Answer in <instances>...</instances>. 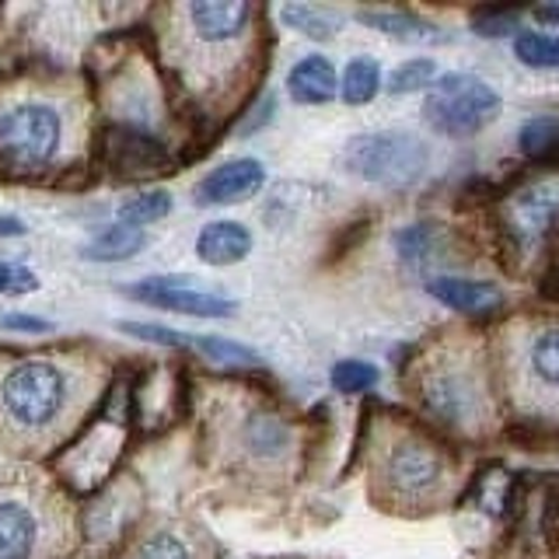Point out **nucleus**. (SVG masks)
<instances>
[{
  "instance_id": "obj_1",
  "label": "nucleus",
  "mask_w": 559,
  "mask_h": 559,
  "mask_svg": "<svg viewBox=\"0 0 559 559\" xmlns=\"http://www.w3.org/2000/svg\"><path fill=\"white\" fill-rule=\"evenodd\" d=\"M430 162V151L419 136L413 133H364L354 136L343 151L346 171H354L357 179L374 182V186H409L424 175Z\"/></svg>"
},
{
  "instance_id": "obj_2",
  "label": "nucleus",
  "mask_w": 559,
  "mask_h": 559,
  "mask_svg": "<svg viewBox=\"0 0 559 559\" xmlns=\"http://www.w3.org/2000/svg\"><path fill=\"white\" fill-rule=\"evenodd\" d=\"M67 374L49 360L17 364L0 384V406H4L11 424L22 430H46L49 424H57V416L67 406Z\"/></svg>"
},
{
  "instance_id": "obj_3",
  "label": "nucleus",
  "mask_w": 559,
  "mask_h": 559,
  "mask_svg": "<svg viewBox=\"0 0 559 559\" xmlns=\"http://www.w3.org/2000/svg\"><path fill=\"white\" fill-rule=\"evenodd\" d=\"M427 122L444 136H472L500 116V95L476 74H444L427 92Z\"/></svg>"
},
{
  "instance_id": "obj_4",
  "label": "nucleus",
  "mask_w": 559,
  "mask_h": 559,
  "mask_svg": "<svg viewBox=\"0 0 559 559\" xmlns=\"http://www.w3.org/2000/svg\"><path fill=\"white\" fill-rule=\"evenodd\" d=\"M63 144V119L46 102H22L0 112V157L14 168H39Z\"/></svg>"
},
{
  "instance_id": "obj_5",
  "label": "nucleus",
  "mask_w": 559,
  "mask_h": 559,
  "mask_svg": "<svg viewBox=\"0 0 559 559\" xmlns=\"http://www.w3.org/2000/svg\"><path fill=\"white\" fill-rule=\"evenodd\" d=\"M381 476L399 497L424 500L441 489L444 459L437 454V448L419 441V437H399V441H392L389 451H384Z\"/></svg>"
},
{
  "instance_id": "obj_6",
  "label": "nucleus",
  "mask_w": 559,
  "mask_h": 559,
  "mask_svg": "<svg viewBox=\"0 0 559 559\" xmlns=\"http://www.w3.org/2000/svg\"><path fill=\"white\" fill-rule=\"evenodd\" d=\"M424 402L437 419H444L451 427H472L483 416L479 381L465 364L433 367L430 378L424 381Z\"/></svg>"
},
{
  "instance_id": "obj_7",
  "label": "nucleus",
  "mask_w": 559,
  "mask_h": 559,
  "mask_svg": "<svg viewBox=\"0 0 559 559\" xmlns=\"http://www.w3.org/2000/svg\"><path fill=\"white\" fill-rule=\"evenodd\" d=\"M133 301H144L151 308L179 311V314H197V319H231L235 301H227L221 294L197 290L186 284V276H147L140 284L127 287Z\"/></svg>"
},
{
  "instance_id": "obj_8",
  "label": "nucleus",
  "mask_w": 559,
  "mask_h": 559,
  "mask_svg": "<svg viewBox=\"0 0 559 559\" xmlns=\"http://www.w3.org/2000/svg\"><path fill=\"white\" fill-rule=\"evenodd\" d=\"M182 14L200 46H231L249 28L252 8L245 0H192Z\"/></svg>"
},
{
  "instance_id": "obj_9",
  "label": "nucleus",
  "mask_w": 559,
  "mask_h": 559,
  "mask_svg": "<svg viewBox=\"0 0 559 559\" xmlns=\"http://www.w3.org/2000/svg\"><path fill=\"white\" fill-rule=\"evenodd\" d=\"M262 182H266V168H262V162H255V157H235V162H224L200 182L197 203L200 206L235 203V200H245V197H252V192H259Z\"/></svg>"
},
{
  "instance_id": "obj_10",
  "label": "nucleus",
  "mask_w": 559,
  "mask_h": 559,
  "mask_svg": "<svg viewBox=\"0 0 559 559\" xmlns=\"http://www.w3.org/2000/svg\"><path fill=\"white\" fill-rule=\"evenodd\" d=\"M559 221V175L532 182L511 200V227L521 238H542Z\"/></svg>"
},
{
  "instance_id": "obj_11",
  "label": "nucleus",
  "mask_w": 559,
  "mask_h": 559,
  "mask_svg": "<svg viewBox=\"0 0 559 559\" xmlns=\"http://www.w3.org/2000/svg\"><path fill=\"white\" fill-rule=\"evenodd\" d=\"M427 290L448 308H459L465 314H489L503 305V294L493 284L483 280H462V276H437L427 284Z\"/></svg>"
},
{
  "instance_id": "obj_12",
  "label": "nucleus",
  "mask_w": 559,
  "mask_h": 559,
  "mask_svg": "<svg viewBox=\"0 0 559 559\" xmlns=\"http://www.w3.org/2000/svg\"><path fill=\"white\" fill-rule=\"evenodd\" d=\"M249 252H252V235L238 221H214L197 238V255L206 266H235Z\"/></svg>"
},
{
  "instance_id": "obj_13",
  "label": "nucleus",
  "mask_w": 559,
  "mask_h": 559,
  "mask_svg": "<svg viewBox=\"0 0 559 559\" xmlns=\"http://www.w3.org/2000/svg\"><path fill=\"white\" fill-rule=\"evenodd\" d=\"M39 518L22 500H0V559H32Z\"/></svg>"
},
{
  "instance_id": "obj_14",
  "label": "nucleus",
  "mask_w": 559,
  "mask_h": 559,
  "mask_svg": "<svg viewBox=\"0 0 559 559\" xmlns=\"http://www.w3.org/2000/svg\"><path fill=\"white\" fill-rule=\"evenodd\" d=\"M336 70L325 57H308L301 60L287 78V92L294 102L301 105H325L332 95H336Z\"/></svg>"
},
{
  "instance_id": "obj_15",
  "label": "nucleus",
  "mask_w": 559,
  "mask_h": 559,
  "mask_svg": "<svg viewBox=\"0 0 559 559\" xmlns=\"http://www.w3.org/2000/svg\"><path fill=\"white\" fill-rule=\"evenodd\" d=\"M524 371H528V381L535 389H542L546 395H559V325L542 329L528 340Z\"/></svg>"
},
{
  "instance_id": "obj_16",
  "label": "nucleus",
  "mask_w": 559,
  "mask_h": 559,
  "mask_svg": "<svg viewBox=\"0 0 559 559\" xmlns=\"http://www.w3.org/2000/svg\"><path fill=\"white\" fill-rule=\"evenodd\" d=\"M360 22L384 32V35H392V39H402V43H444L448 39L437 25L419 22V17H413L406 11H360Z\"/></svg>"
},
{
  "instance_id": "obj_17",
  "label": "nucleus",
  "mask_w": 559,
  "mask_h": 559,
  "mask_svg": "<svg viewBox=\"0 0 559 559\" xmlns=\"http://www.w3.org/2000/svg\"><path fill=\"white\" fill-rule=\"evenodd\" d=\"M147 245V235L140 231V227H130V224H112L105 227V231L87 245L84 249V259L92 262H122V259H133L140 249Z\"/></svg>"
},
{
  "instance_id": "obj_18",
  "label": "nucleus",
  "mask_w": 559,
  "mask_h": 559,
  "mask_svg": "<svg viewBox=\"0 0 559 559\" xmlns=\"http://www.w3.org/2000/svg\"><path fill=\"white\" fill-rule=\"evenodd\" d=\"M241 437H245V448H249L255 459H280L290 444V430L280 424L276 416H266V413L249 416Z\"/></svg>"
},
{
  "instance_id": "obj_19",
  "label": "nucleus",
  "mask_w": 559,
  "mask_h": 559,
  "mask_svg": "<svg viewBox=\"0 0 559 559\" xmlns=\"http://www.w3.org/2000/svg\"><path fill=\"white\" fill-rule=\"evenodd\" d=\"M381 92V67L371 57H354L343 70V102L367 105Z\"/></svg>"
},
{
  "instance_id": "obj_20",
  "label": "nucleus",
  "mask_w": 559,
  "mask_h": 559,
  "mask_svg": "<svg viewBox=\"0 0 559 559\" xmlns=\"http://www.w3.org/2000/svg\"><path fill=\"white\" fill-rule=\"evenodd\" d=\"M179 346L197 349V354L210 357L214 364H231V367H255L259 364V354H252L249 346H241L235 340H224V336H189V332H182Z\"/></svg>"
},
{
  "instance_id": "obj_21",
  "label": "nucleus",
  "mask_w": 559,
  "mask_h": 559,
  "mask_svg": "<svg viewBox=\"0 0 559 559\" xmlns=\"http://www.w3.org/2000/svg\"><path fill=\"white\" fill-rule=\"evenodd\" d=\"M514 57L524 67L552 70V67H559V39L546 32H521L514 43Z\"/></svg>"
},
{
  "instance_id": "obj_22",
  "label": "nucleus",
  "mask_w": 559,
  "mask_h": 559,
  "mask_svg": "<svg viewBox=\"0 0 559 559\" xmlns=\"http://www.w3.org/2000/svg\"><path fill=\"white\" fill-rule=\"evenodd\" d=\"M171 214V197L162 189L154 192H140V197H133L130 203H122L119 210V221L130 224V227H140V224H154Z\"/></svg>"
},
{
  "instance_id": "obj_23",
  "label": "nucleus",
  "mask_w": 559,
  "mask_h": 559,
  "mask_svg": "<svg viewBox=\"0 0 559 559\" xmlns=\"http://www.w3.org/2000/svg\"><path fill=\"white\" fill-rule=\"evenodd\" d=\"M521 151L528 157H546L559 147V119L556 116H535L521 127Z\"/></svg>"
},
{
  "instance_id": "obj_24",
  "label": "nucleus",
  "mask_w": 559,
  "mask_h": 559,
  "mask_svg": "<svg viewBox=\"0 0 559 559\" xmlns=\"http://www.w3.org/2000/svg\"><path fill=\"white\" fill-rule=\"evenodd\" d=\"M378 381V367L374 364H364V360H340L332 367V384H336V392H367L371 384Z\"/></svg>"
},
{
  "instance_id": "obj_25",
  "label": "nucleus",
  "mask_w": 559,
  "mask_h": 559,
  "mask_svg": "<svg viewBox=\"0 0 559 559\" xmlns=\"http://www.w3.org/2000/svg\"><path fill=\"white\" fill-rule=\"evenodd\" d=\"M284 22L290 28H297L301 35H308V39H332V22L322 14V11H314V8H305V4H287L284 11Z\"/></svg>"
},
{
  "instance_id": "obj_26",
  "label": "nucleus",
  "mask_w": 559,
  "mask_h": 559,
  "mask_svg": "<svg viewBox=\"0 0 559 559\" xmlns=\"http://www.w3.org/2000/svg\"><path fill=\"white\" fill-rule=\"evenodd\" d=\"M433 84V60L419 57V60H406L395 67V74L389 81V87L395 95H409V92H419V87Z\"/></svg>"
},
{
  "instance_id": "obj_27",
  "label": "nucleus",
  "mask_w": 559,
  "mask_h": 559,
  "mask_svg": "<svg viewBox=\"0 0 559 559\" xmlns=\"http://www.w3.org/2000/svg\"><path fill=\"white\" fill-rule=\"evenodd\" d=\"M133 559H192L189 556V546L171 532H157L151 535L144 546L133 552Z\"/></svg>"
},
{
  "instance_id": "obj_28",
  "label": "nucleus",
  "mask_w": 559,
  "mask_h": 559,
  "mask_svg": "<svg viewBox=\"0 0 559 559\" xmlns=\"http://www.w3.org/2000/svg\"><path fill=\"white\" fill-rule=\"evenodd\" d=\"M32 290H39V276L25 266H17V262L0 259V297H17Z\"/></svg>"
},
{
  "instance_id": "obj_29",
  "label": "nucleus",
  "mask_w": 559,
  "mask_h": 559,
  "mask_svg": "<svg viewBox=\"0 0 559 559\" xmlns=\"http://www.w3.org/2000/svg\"><path fill=\"white\" fill-rule=\"evenodd\" d=\"M0 329H22V332H46L49 322L43 319H32V314H4L0 319Z\"/></svg>"
},
{
  "instance_id": "obj_30",
  "label": "nucleus",
  "mask_w": 559,
  "mask_h": 559,
  "mask_svg": "<svg viewBox=\"0 0 559 559\" xmlns=\"http://www.w3.org/2000/svg\"><path fill=\"white\" fill-rule=\"evenodd\" d=\"M0 235H25V224L17 217H0Z\"/></svg>"
},
{
  "instance_id": "obj_31",
  "label": "nucleus",
  "mask_w": 559,
  "mask_h": 559,
  "mask_svg": "<svg viewBox=\"0 0 559 559\" xmlns=\"http://www.w3.org/2000/svg\"><path fill=\"white\" fill-rule=\"evenodd\" d=\"M542 17H556V22H559V8H546V11H538Z\"/></svg>"
}]
</instances>
